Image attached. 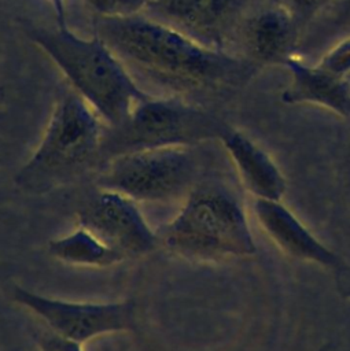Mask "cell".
<instances>
[{
	"label": "cell",
	"instance_id": "cell-1",
	"mask_svg": "<svg viewBox=\"0 0 350 351\" xmlns=\"http://www.w3.org/2000/svg\"><path fill=\"white\" fill-rule=\"evenodd\" d=\"M96 34L139 85L158 88L156 95L184 97L236 88L255 71L246 58L199 44L144 14L97 18Z\"/></svg>",
	"mask_w": 350,
	"mask_h": 351
},
{
	"label": "cell",
	"instance_id": "cell-2",
	"mask_svg": "<svg viewBox=\"0 0 350 351\" xmlns=\"http://www.w3.org/2000/svg\"><path fill=\"white\" fill-rule=\"evenodd\" d=\"M22 32L63 74L70 88L100 117L106 128L121 123L130 110L152 95L132 77L114 51L97 36L23 21Z\"/></svg>",
	"mask_w": 350,
	"mask_h": 351
},
{
	"label": "cell",
	"instance_id": "cell-3",
	"mask_svg": "<svg viewBox=\"0 0 350 351\" xmlns=\"http://www.w3.org/2000/svg\"><path fill=\"white\" fill-rule=\"evenodd\" d=\"M156 234L167 251L194 262L250 258L257 252L240 200L220 182L195 184L178 214Z\"/></svg>",
	"mask_w": 350,
	"mask_h": 351
},
{
	"label": "cell",
	"instance_id": "cell-4",
	"mask_svg": "<svg viewBox=\"0 0 350 351\" xmlns=\"http://www.w3.org/2000/svg\"><path fill=\"white\" fill-rule=\"evenodd\" d=\"M229 129L215 115L181 96L150 95L126 118L106 128L99 158L165 147H195L220 140Z\"/></svg>",
	"mask_w": 350,
	"mask_h": 351
},
{
	"label": "cell",
	"instance_id": "cell-5",
	"mask_svg": "<svg viewBox=\"0 0 350 351\" xmlns=\"http://www.w3.org/2000/svg\"><path fill=\"white\" fill-rule=\"evenodd\" d=\"M106 125L73 89L56 99L44 133L15 176L25 189H43L99 158Z\"/></svg>",
	"mask_w": 350,
	"mask_h": 351
},
{
	"label": "cell",
	"instance_id": "cell-6",
	"mask_svg": "<svg viewBox=\"0 0 350 351\" xmlns=\"http://www.w3.org/2000/svg\"><path fill=\"white\" fill-rule=\"evenodd\" d=\"M192 147H165L128 152L104 160L96 184L135 202H167L187 196L195 185Z\"/></svg>",
	"mask_w": 350,
	"mask_h": 351
},
{
	"label": "cell",
	"instance_id": "cell-7",
	"mask_svg": "<svg viewBox=\"0 0 350 351\" xmlns=\"http://www.w3.org/2000/svg\"><path fill=\"white\" fill-rule=\"evenodd\" d=\"M11 295L18 304L38 317L49 330L80 344L102 335L133 330L136 326L133 300L70 302L44 296L19 285L12 287Z\"/></svg>",
	"mask_w": 350,
	"mask_h": 351
},
{
	"label": "cell",
	"instance_id": "cell-8",
	"mask_svg": "<svg viewBox=\"0 0 350 351\" xmlns=\"http://www.w3.org/2000/svg\"><path fill=\"white\" fill-rule=\"evenodd\" d=\"M78 226L89 230L106 245L126 258L150 254L159 244L135 200L107 189H100L77 211Z\"/></svg>",
	"mask_w": 350,
	"mask_h": 351
},
{
	"label": "cell",
	"instance_id": "cell-9",
	"mask_svg": "<svg viewBox=\"0 0 350 351\" xmlns=\"http://www.w3.org/2000/svg\"><path fill=\"white\" fill-rule=\"evenodd\" d=\"M243 0H151L144 15L209 48L226 51Z\"/></svg>",
	"mask_w": 350,
	"mask_h": 351
},
{
	"label": "cell",
	"instance_id": "cell-10",
	"mask_svg": "<svg viewBox=\"0 0 350 351\" xmlns=\"http://www.w3.org/2000/svg\"><path fill=\"white\" fill-rule=\"evenodd\" d=\"M253 211L266 237L287 256L342 271V258L321 243L281 200L254 199Z\"/></svg>",
	"mask_w": 350,
	"mask_h": 351
},
{
	"label": "cell",
	"instance_id": "cell-11",
	"mask_svg": "<svg viewBox=\"0 0 350 351\" xmlns=\"http://www.w3.org/2000/svg\"><path fill=\"white\" fill-rule=\"evenodd\" d=\"M301 25L283 3H272L239 23L247 60L257 64H283L292 55Z\"/></svg>",
	"mask_w": 350,
	"mask_h": 351
},
{
	"label": "cell",
	"instance_id": "cell-12",
	"mask_svg": "<svg viewBox=\"0 0 350 351\" xmlns=\"http://www.w3.org/2000/svg\"><path fill=\"white\" fill-rule=\"evenodd\" d=\"M281 66L290 74V81L280 95L283 103L317 106L338 117L350 118V80L335 77L292 55Z\"/></svg>",
	"mask_w": 350,
	"mask_h": 351
},
{
	"label": "cell",
	"instance_id": "cell-13",
	"mask_svg": "<svg viewBox=\"0 0 350 351\" xmlns=\"http://www.w3.org/2000/svg\"><path fill=\"white\" fill-rule=\"evenodd\" d=\"M239 180L254 199L281 200L287 181L272 156L253 138L229 128L220 138Z\"/></svg>",
	"mask_w": 350,
	"mask_h": 351
},
{
	"label": "cell",
	"instance_id": "cell-14",
	"mask_svg": "<svg viewBox=\"0 0 350 351\" xmlns=\"http://www.w3.org/2000/svg\"><path fill=\"white\" fill-rule=\"evenodd\" d=\"M48 254L66 265L97 269L110 267L126 259L124 254L106 245L81 226L70 234L51 240Z\"/></svg>",
	"mask_w": 350,
	"mask_h": 351
},
{
	"label": "cell",
	"instance_id": "cell-15",
	"mask_svg": "<svg viewBox=\"0 0 350 351\" xmlns=\"http://www.w3.org/2000/svg\"><path fill=\"white\" fill-rule=\"evenodd\" d=\"M316 64L335 77L350 80V36L328 48Z\"/></svg>",
	"mask_w": 350,
	"mask_h": 351
},
{
	"label": "cell",
	"instance_id": "cell-16",
	"mask_svg": "<svg viewBox=\"0 0 350 351\" xmlns=\"http://www.w3.org/2000/svg\"><path fill=\"white\" fill-rule=\"evenodd\" d=\"M97 18H118L143 14L151 0H85Z\"/></svg>",
	"mask_w": 350,
	"mask_h": 351
},
{
	"label": "cell",
	"instance_id": "cell-17",
	"mask_svg": "<svg viewBox=\"0 0 350 351\" xmlns=\"http://www.w3.org/2000/svg\"><path fill=\"white\" fill-rule=\"evenodd\" d=\"M277 3H283L287 5L292 14L295 15L296 21L299 22L301 27L305 26L309 21L316 18L320 12L334 4L336 0H276Z\"/></svg>",
	"mask_w": 350,
	"mask_h": 351
},
{
	"label": "cell",
	"instance_id": "cell-18",
	"mask_svg": "<svg viewBox=\"0 0 350 351\" xmlns=\"http://www.w3.org/2000/svg\"><path fill=\"white\" fill-rule=\"evenodd\" d=\"M36 340L40 351H82V344L66 339L49 329L38 332Z\"/></svg>",
	"mask_w": 350,
	"mask_h": 351
},
{
	"label": "cell",
	"instance_id": "cell-19",
	"mask_svg": "<svg viewBox=\"0 0 350 351\" xmlns=\"http://www.w3.org/2000/svg\"><path fill=\"white\" fill-rule=\"evenodd\" d=\"M55 16L56 26L67 27V0H45Z\"/></svg>",
	"mask_w": 350,
	"mask_h": 351
},
{
	"label": "cell",
	"instance_id": "cell-20",
	"mask_svg": "<svg viewBox=\"0 0 350 351\" xmlns=\"http://www.w3.org/2000/svg\"><path fill=\"white\" fill-rule=\"evenodd\" d=\"M342 276L346 277V280H347V288L346 289H350V267H345L342 270Z\"/></svg>",
	"mask_w": 350,
	"mask_h": 351
},
{
	"label": "cell",
	"instance_id": "cell-21",
	"mask_svg": "<svg viewBox=\"0 0 350 351\" xmlns=\"http://www.w3.org/2000/svg\"><path fill=\"white\" fill-rule=\"evenodd\" d=\"M345 292H346V298L350 299V289H345Z\"/></svg>",
	"mask_w": 350,
	"mask_h": 351
}]
</instances>
